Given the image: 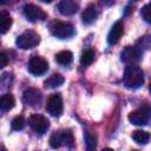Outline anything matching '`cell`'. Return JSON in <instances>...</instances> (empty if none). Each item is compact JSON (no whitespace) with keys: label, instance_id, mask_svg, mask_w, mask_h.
Segmentation results:
<instances>
[{"label":"cell","instance_id":"6","mask_svg":"<svg viewBox=\"0 0 151 151\" xmlns=\"http://www.w3.org/2000/svg\"><path fill=\"white\" fill-rule=\"evenodd\" d=\"M24 14L26 19L31 22H38V21H44L47 18V14L44 9L40 7L33 5V4H27L24 6Z\"/></svg>","mask_w":151,"mask_h":151},{"label":"cell","instance_id":"11","mask_svg":"<svg viewBox=\"0 0 151 151\" xmlns=\"http://www.w3.org/2000/svg\"><path fill=\"white\" fill-rule=\"evenodd\" d=\"M79 9V5L76 0H61L58 4V11L63 15H73Z\"/></svg>","mask_w":151,"mask_h":151},{"label":"cell","instance_id":"16","mask_svg":"<svg viewBox=\"0 0 151 151\" xmlns=\"http://www.w3.org/2000/svg\"><path fill=\"white\" fill-rule=\"evenodd\" d=\"M72 60H73V54L71 51L65 50V51H60L55 54V61L63 66L70 65L72 63Z\"/></svg>","mask_w":151,"mask_h":151},{"label":"cell","instance_id":"12","mask_svg":"<svg viewBox=\"0 0 151 151\" xmlns=\"http://www.w3.org/2000/svg\"><path fill=\"white\" fill-rule=\"evenodd\" d=\"M123 32H124V25L122 21H117L113 24V26L111 27L109 34H107V42L110 45H114L117 44L122 35H123Z\"/></svg>","mask_w":151,"mask_h":151},{"label":"cell","instance_id":"3","mask_svg":"<svg viewBox=\"0 0 151 151\" xmlns=\"http://www.w3.org/2000/svg\"><path fill=\"white\" fill-rule=\"evenodd\" d=\"M40 42V37L37 32L32 31V29H28V31H25L24 33H21L18 38H17V46L22 48V50H29V48H33L35 46H38V44Z\"/></svg>","mask_w":151,"mask_h":151},{"label":"cell","instance_id":"10","mask_svg":"<svg viewBox=\"0 0 151 151\" xmlns=\"http://www.w3.org/2000/svg\"><path fill=\"white\" fill-rule=\"evenodd\" d=\"M22 100L26 105L37 106L41 101V92L37 88H28L22 94Z\"/></svg>","mask_w":151,"mask_h":151},{"label":"cell","instance_id":"21","mask_svg":"<svg viewBox=\"0 0 151 151\" xmlns=\"http://www.w3.org/2000/svg\"><path fill=\"white\" fill-rule=\"evenodd\" d=\"M25 126H26V120H25V118L22 116H17L12 120V129L13 130L19 131V130H22Z\"/></svg>","mask_w":151,"mask_h":151},{"label":"cell","instance_id":"15","mask_svg":"<svg viewBox=\"0 0 151 151\" xmlns=\"http://www.w3.org/2000/svg\"><path fill=\"white\" fill-rule=\"evenodd\" d=\"M64 81H65V79H64V77H63L61 74L54 73V74L50 76V77L44 81V85H45L46 88H55V87L63 85Z\"/></svg>","mask_w":151,"mask_h":151},{"label":"cell","instance_id":"7","mask_svg":"<svg viewBox=\"0 0 151 151\" xmlns=\"http://www.w3.org/2000/svg\"><path fill=\"white\" fill-rule=\"evenodd\" d=\"M28 125L38 134H44L50 127V122L41 114H31L28 117Z\"/></svg>","mask_w":151,"mask_h":151},{"label":"cell","instance_id":"28","mask_svg":"<svg viewBox=\"0 0 151 151\" xmlns=\"http://www.w3.org/2000/svg\"><path fill=\"white\" fill-rule=\"evenodd\" d=\"M149 90H150V92H151V84L149 85Z\"/></svg>","mask_w":151,"mask_h":151},{"label":"cell","instance_id":"4","mask_svg":"<svg viewBox=\"0 0 151 151\" xmlns=\"http://www.w3.org/2000/svg\"><path fill=\"white\" fill-rule=\"evenodd\" d=\"M52 35L59 39H68L74 34V27L70 22L65 21H53L50 26Z\"/></svg>","mask_w":151,"mask_h":151},{"label":"cell","instance_id":"5","mask_svg":"<svg viewBox=\"0 0 151 151\" xmlns=\"http://www.w3.org/2000/svg\"><path fill=\"white\" fill-rule=\"evenodd\" d=\"M46 111L50 113L52 117H60L64 110L63 105V99L59 93H53L48 97L47 103H46Z\"/></svg>","mask_w":151,"mask_h":151},{"label":"cell","instance_id":"2","mask_svg":"<svg viewBox=\"0 0 151 151\" xmlns=\"http://www.w3.org/2000/svg\"><path fill=\"white\" fill-rule=\"evenodd\" d=\"M73 144H74V137H73V133L68 130L55 131L50 137V145L53 149H58L60 146L72 147Z\"/></svg>","mask_w":151,"mask_h":151},{"label":"cell","instance_id":"18","mask_svg":"<svg viewBox=\"0 0 151 151\" xmlns=\"http://www.w3.org/2000/svg\"><path fill=\"white\" fill-rule=\"evenodd\" d=\"M12 26V18L6 11H1L0 13V29L1 33L5 34Z\"/></svg>","mask_w":151,"mask_h":151},{"label":"cell","instance_id":"23","mask_svg":"<svg viewBox=\"0 0 151 151\" xmlns=\"http://www.w3.org/2000/svg\"><path fill=\"white\" fill-rule=\"evenodd\" d=\"M140 17L144 19L145 22L151 24V2L145 5L142 9H140Z\"/></svg>","mask_w":151,"mask_h":151},{"label":"cell","instance_id":"14","mask_svg":"<svg viewBox=\"0 0 151 151\" xmlns=\"http://www.w3.org/2000/svg\"><path fill=\"white\" fill-rule=\"evenodd\" d=\"M98 18V11L96 8V6L93 4L88 5L85 11L83 12L81 14V19H83V22L86 24V25H91L92 22L96 21V19Z\"/></svg>","mask_w":151,"mask_h":151},{"label":"cell","instance_id":"1","mask_svg":"<svg viewBox=\"0 0 151 151\" xmlns=\"http://www.w3.org/2000/svg\"><path fill=\"white\" fill-rule=\"evenodd\" d=\"M124 85L127 88H139L144 84V72L137 65H127L124 72Z\"/></svg>","mask_w":151,"mask_h":151},{"label":"cell","instance_id":"20","mask_svg":"<svg viewBox=\"0 0 151 151\" xmlns=\"http://www.w3.org/2000/svg\"><path fill=\"white\" fill-rule=\"evenodd\" d=\"M94 60V52L93 50H85L83 53H81V57H80V65L83 67H86L88 65H91Z\"/></svg>","mask_w":151,"mask_h":151},{"label":"cell","instance_id":"27","mask_svg":"<svg viewBox=\"0 0 151 151\" xmlns=\"http://www.w3.org/2000/svg\"><path fill=\"white\" fill-rule=\"evenodd\" d=\"M6 2V0H1V4H5Z\"/></svg>","mask_w":151,"mask_h":151},{"label":"cell","instance_id":"22","mask_svg":"<svg viewBox=\"0 0 151 151\" xmlns=\"http://www.w3.org/2000/svg\"><path fill=\"white\" fill-rule=\"evenodd\" d=\"M85 142H86V147L88 150H93L97 145V138L94 134L90 133V132H85Z\"/></svg>","mask_w":151,"mask_h":151},{"label":"cell","instance_id":"26","mask_svg":"<svg viewBox=\"0 0 151 151\" xmlns=\"http://www.w3.org/2000/svg\"><path fill=\"white\" fill-rule=\"evenodd\" d=\"M41 1H42V2H45V4H51L53 0H41Z\"/></svg>","mask_w":151,"mask_h":151},{"label":"cell","instance_id":"17","mask_svg":"<svg viewBox=\"0 0 151 151\" xmlns=\"http://www.w3.org/2000/svg\"><path fill=\"white\" fill-rule=\"evenodd\" d=\"M14 105H15V99H14V97L11 94V93H6V94H4L2 97H1V99H0V106H1V110L2 111H9V110H12L13 107H14Z\"/></svg>","mask_w":151,"mask_h":151},{"label":"cell","instance_id":"19","mask_svg":"<svg viewBox=\"0 0 151 151\" xmlns=\"http://www.w3.org/2000/svg\"><path fill=\"white\" fill-rule=\"evenodd\" d=\"M150 138H151L150 133L146 132V131H143V130H137V131H134L132 133V139L137 144H142V145L147 144L149 140H150Z\"/></svg>","mask_w":151,"mask_h":151},{"label":"cell","instance_id":"29","mask_svg":"<svg viewBox=\"0 0 151 151\" xmlns=\"http://www.w3.org/2000/svg\"><path fill=\"white\" fill-rule=\"evenodd\" d=\"M134 1H138V0H134Z\"/></svg>","mask_w":151,"mask_h":151},{"label":"cell","instance_id":"8","mask_svg":"<svg viewBox=\"0 0 151 151\" xmlns=\"http://www.w3.org/2000/svg\"><path fill=\"white\" fill-rule=\"evenodd\" d=\"M48 70V63L46 59L39 55L31 57L28 61V71L34 76H41Z\"/></svg>","mask_w":151,"mask_h":151},{"label":"cell","instance_id":"13","mask_svg":"<svg viewBox=\"0 0 151 151\" xmlns=\"http://www.w3.org/2000/svg\"><path fill=\"white\" fill-rule=\"evenodd\" d=\"M129 120L133 125H145L149 120V112L145 111L144 109L132 111L129 114Z\"/></svg>","mask_w":151,"mask_h":151},{"label":"cell","instance_id":"24","mask_svg":"<svg viewBox=\"0 0 151 151\" xmlns=\"http://www.w3.org/2000/svg\"><path fill=\"white\" fill-rule=\"evenodd\" d=\"M7 64H8V57L6 55L5 52H1L0 53V67L4 68L7 66Z\"/></svg>","mask_w":151,"mask_h":151},{"label":"cell","instance_id":"25","mask_svg":"<svg viewBox=\"0 0 151 151\" xmlns=\"http://www.w3.org/2000/svg\"><path fill=\"white\" fill-rule=\"evenodd\" d=\"M99 1H100V5L105 7H110L116 2V0H99Z\"/></svg>","mask_w":151,"mask_h":151},{"label":"cell","instance_id":"9","mask_svg":"<svg viewBox=\"0 0 151 151\" xmlns=\"http://www.w3.org/2000/svg\"><path fill=\"white\" fill-rule=\"evenodd\" d=\"M142 50H139L138 47H132V46H127L125 47L122 53H120V59L122 61H124L126 65H136L140 59H142Z\"/></svg>","mask_w":151,"mask_h":151}]
</instances>
